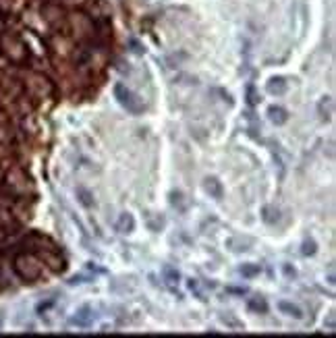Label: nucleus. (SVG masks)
Listing matches in <instances>:
<instances>
[{"label": "nucleus", "mask_w": 336, "mask_h": 338, "mask_svg": "<svg viewBox=\"0 0 336 338\" xmlns=\"http://www.w3.org/2000/svg\"><path fill=\"white\" fill-rule=\"evenodd\" d=\"M0 50H2V54L6 56L8 63H13L17 67L21 65H27L29 61V48L27 44L23 42L17 33L13 31H4L0 33Z\"/></svg>", "instance_id": "f257e3e1"}, {"label": "nucleus", "mask_w": 336, "mask_h": 338, "mask_svg": "<svg viewBox=\"0 0 336 338\" xmlns=\"http://www.w3.org/2000/svg\"><path fill=\"white\" fill-rule=\"evenodd\" d=\"M13 268L19 278H23L25 282H36L42 278L44 274V264L42 260L38 258L36 253H19L15 255V262H13Z\"/></svg>", "instance_id": "f03ea898"}, {"label": "nucleus", "mask_w": 336, "mask_h": 338, "mask_svg": "<svg viewBox=\"0 0 336 338\" xmlns=\"http://www.w3.org/2000/svg\"><path fill=\"white\" fill-rule=\"evenodd\" d=\"M25 89L31 98L42 100V98H50L54 87L50 83V79L44 77L42 73H29L27 79H25Z\"/></svg>", "instance_id": "7ed1b4c3"}, {"label": "nucleus", "mask_w": 336, "mask_h": 338, "mask_svg": "<svg viewBox=\"0 0 336 338\" xmlns=\"http://www.w3.org/2000/svg\"><path fill=\"white\" fill-rule=\"evenodd\" d=\"M114 96H117V100H119L121 106L127 108V112H131V114H135V116L143 112V106H141V102H139V98H137L127 85H123V83L114 85Z\"/></svg>", "instance_id": "20e7f679"}, {"label": "nucleus", "mask_w": 336, "mask_h": 338, "mask_svg": "<svg viewBox=\"0 0 336 338\" xmlns=\"http://www.w3.org/2000/svg\"><path fill=\"white\" fill-rule=\"evenodd\" d=\"M36 255L42 260V264H44L46 268H50V270H54V272H63V270H65V260H63V255L56 251V249L44 247V249H38Z\"/></svg>", "instance_id": "39448f33"}, {"label": "nucleus", "mask_w": 336, "mask_h": 338, "mask_svg": "<svg viewBox=\"0 0 336 338\" xmlns=\"http://www.w3.org/2000/svg\"><path fill=\"white\" fill-rule=\"evenodd\" d=\"M6 185H8V189H10V193H13L15 197H21V195H25L27 193V189L31 187V183H29V179L23 174L21 170H13L6 177Z\"/></svg>", "instance_id": "423d86ee"}, {"label": "nucleus", "mask_w": 336, "mask_h": 338, "mask_svg": "<svg viewBox=\"0 0 336 338\" xmlns=\"http://www.w3.org/2000/svg\"><path fill=\"white\" fill-rule=\"evenodd\" d=\"M42 17H44V21L48 23L50 27H59L61 23L65 21V13H63L61 4H54V2H50V0L44 4V8H42Z\"/></svg>", "instance_id": "0eeeda50"}, {"label": "nucleus", "mask_w": 336, "mask_h": 338, "mask_svg": "<svg viewBox=\"0 0 336 338\" xmlns=\"http://www.w3.org/2000/svg\"><path fill=\"white\" fill-rule=\"evenodd\" d=\"M91 322H94V309L91 307H81L77 311V316L71 318V326H77V328H89Z\"/></svg>", "instance_id": "6e6552de"}, {"label": "nucleus", "mask_w": 336, "mask_h": 338, "mask_svg": "<svg viewBox=\"0 0 336 338\" xmlns=\"http://www.w3.org/2000/svg\"><path fill=\"white\" fill-rule=\"evenodd\" d=\"M278 309H280V313H284V316H288V318H295V320L303 318V311H301V307L295 305V303L280 301V303H278Z\"/></svg>", "instance_id": "1a4fd4ad"}, {"label": "nucleus", "mask_w": 336, "mask_h": 338, "mask_svg": "<svg viewBox=\"0 0 336 338\" xmlns=\"http://www.w3.org/2000/svg\"><path fill=\"white\" fill-rule=\"evenodd\" d=\"M133 228H135V218H133L129 212L121 214L119 220H117V230L123 232V235H127V232H131Z\"/></svg>", "instance_id": "9d476101"}, {"label": "nucleus", "mask_w": 336, "mask_h": 338, "mask_svg": "<svg viewBox=\"0 0 336 338\" xmlns=\"http://www.w3.org/2000/svg\"><path fill=\"white\" fill-rule=\"evenodd\" d=\"M286 87H288V83H286L284 77H272V79L268 81V91H270V94L282 96L284 91H286Z\"/></svg>", "instance_id": "9b49d317"}, {"label": "nucleus", "mask_w": 336, "mask_h": 338, "mask_svg": "<svg viewBox=\"0 0 336 338\" xmlns=\"http://www.w3.org/2000/svg\"><path fill=\"white\" fill-rule=\"evenodd\" d=\"M332 110H334L332 98H330V96H324V98L320 100V104H318V112H320V116H322V121H330V119H332Z\"/></svg>", "instance_id": "f8f14e48"}, {"label": "nucleus", "mask_w": 336, "mask_h": 338, "mask_svg": "<svg viewBox=\"0 0 336 338\" xmlns=\"http://www.w3.org/2000/svg\"><path fill=\"white\" fill-rule=\"evenodd\" d=\"M205 191L210 193L212 197H216V200H222V185H220V181L216 177H207L205 179Z\"/></svg>", "instance_id": "ddd939ff"}, {"label": "nucleus", "mask_w": 336, "mask_h": 338, "mask_svg": "<svg viewBox=\"0 0 336 338\" xmlns=\"http://www.w3.org/2000/svg\"><path fill=\"white\" fill-rule=\"evenodd\" d=\"M268 116H270V121L274 123V125H284L286 121H288V112L284 110V108H280V106H272L270 110H268Z\"/></svg>", "instance_id": "4468645a"}, {"label": "nucleus", "mask_w": 336, "mask_h": 338, "mask_svg": "<svg viewBox=\"0 0 336 338\" xmlns=\"http://www.w3.org/2000/svg\"><path fill=\"white\" fill-rule=\"evenodd\" d=\"M239 272L243 274V278H256L262 274V268L258 264H243Z\"/></svg>", "instance_id": "2eb2a0df"}, {"label": "nucleus", "mask_w": 336, "mask_h": 338, "mask_svg": "<svg viewBox=\"0 0 336 338\" xmlns=\"http://www.w3.org/2000/svg\"><path fill=\"white\" fill-rule=\"evenodd\" d=\"M249 309L256 311V313H266L268 311V303H266V299H262V297H253V299H249Z\"/></svg>", "instance_id": "dca6fc26"}, {"label": "nucleus", "mask_w": 336, "mask_h": 338, "mask_svg": "<svg viewBox=\"0 0 336 338\" xmlns=\"http://www.w3.org/2000/svg\"><path fill=\"white\" fill-rule=\"evenodd\" d=\"M262 218H264V222L266 224H276L278 222V218H280V216H278V209H274V207H270V205H266L264 209H262Z\"/></svg>", "instance_id": "f3484780"}, {"label": "nucleus", "mask_w": 336, "mask_h": 338, "mask_svg": "<svg viewBox=\"0 0 336 338\" xmlns=\"http://www.w3.org/2000/svg\"><path fill=\"white\" fill-rule=\"evenodd\" d=\"M77 200L81 202V205H85V207L94 205V197H91V193H89L87 189H83V187L77 189Z\"/></svg>", "instance_id": "a211bd4d"}, {"label": "nucleus", "mask_w": 336, "mask_h": 338, "mask_svg": "<svg viewBox=\"0 0 336 338\" xmlns=\"http://www.w3.org/2000/svg\"><path fill=\"white\" fill-rule=\"evenodd\" d=\"M164 276H166V284H168L172 290H177L175 284H179V272H175V270H170V268H166V270H164Z\"/></svg>", "instance_id": "6ab92c4d"}, {"label": "nucleus", "mask_w": 336, "mask_h": 338, "mask_svg": "<svg viewBox=\"0 0 336 338\" xmlns=\"http://www.w3.org/2000/svg\"><path fill=\"white\" fill-rule=\"evenodd\" d=\"M8 127H6V119H2L0 121V143H6L8 139H10V135H8Z\"/></svg>", "instance_id": "aec40b11"}, {"label": "nucleus", "mask_w": 336, "mask_h": 338, "mask_svg": "<svg viewBox=\"0 0 336 338\" xmlns=\"http://www.w3.org/2000/svg\"><path fill=\"white\" fill-rule=\"evenodd\" d=\"M301 253H303V255H314L316 253V241H305Z\"/></svg>", "instance_id": "412c9836"}, {"label": "nucleus", "mask_w": 336, "mask_h": 338, "mask_svg": "<svg viewBox=\"0 0 336 338\" xmlns=\"http://www.w3.org/2000/svg\"><path fill=\"white\" fill-rule=\"evenodd\" d=\"M247 96H249V98H247V102L251 104V106H256V104L260 102V98H256V87H253V85H249V87H247Z\"/></svg>", "instance_id": "4be33fe9"}, {"label": "nucleus", "mask_w": 336, "mask_h": 338, "mask_svg": "<svg viewBox=\"0 0 336 338\" xmlns=\"http://www.w3.org/2000/svg\"><path fill=\"white\" fill-rule=\"evenodd\" d=\"M4 181V174H2V170H0V183H2Z\"/></svg>", "instance_id": "5701e85b"}, {"label": "nucleus", "mask_w": 336, "mask_h": 338, "mask_svg": "<svg viewBox=\"0 0 336 338\" xmlns=\"http://www.w3.org/2000/svg\"><path fill=\"white\" fill-rule=\"evenodd\" d=\"M46 2H48V0H46Z\"/></svg>", "instance_id": "b1692460"}]
</instances>
